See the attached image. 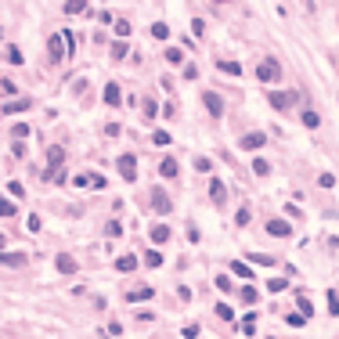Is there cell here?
I'll return each mask as SVG.
<instances>
[{
    "mask_svg": "<svg viewBox=\"0 0 339 339\" xmlns=\"http://www.w3.org/2000/svg\"><path fill=\"white\" fill-rule=\"evenodd\" d=\"M152 209L155 213H170V209H174V199H170L162 188H152Z\"/></svg>",
    "mask_w": 339,
    "mask_h": 339,
    "instance_id": "obj_5",
    "label": "cell"
},
{
    "mask_svg": "<svg viewBox=\"0 0 339 339\" xmlns=\"http://www.w3.org/2000/svg\"><path fill=\"white\" fill-rule=\"evenodd\" d=\"M159 174H162L166 181H174V177L181 174V162H177V159H162V162H159Z\"/></svg>",
    "mask_w": 339,
    "mask_h": 339,
    "instance_id": "obj_16",
    "label": "cell"
},
{
    "mask_svg": "<svg viewBox=\"0 0 339 339\" xmlns=\"http://www.w3.org/2000/svg\"><path fill=\"white\" fill-rule=\"evenodd\" d=\"M252 174H257V177H267V174H271V162H267V159H257V162H252Z\"/></svg>",
    "mask_w": 339,
    "mask_h": 339,
    "instance_id": "obj_33",
    "label": "cell"
},
{
    "mask_svg": "<svg viewBox=\"0 0 339 339\" xmlns=\"http://www.w3.org/2000/svg\"><path fill=\"white\" fill-rule=\"evenodd\" d=\"M249 260L257 264V267H274V264H278L274 257H260V252H249Z\"/></svg>",
    "mask_w": 339,
    "mask_h": 339,
    "instance_id": "obj_29",
    "label": "cell"
},
{
    "mask_svg": "<svg viewBox=\"0 0 339 339\" xmlns=\"http://www.w3.org/2000/svg\"><path fill=\"white\" fill-rule=\"evenodd\" d=\"M217 69H220L224 76H235V79L242 76V65H238V62H231V58H220V62H217Z\"/></svg>",
    "mask_w": 339,
    "mask_h": 339,
    "instance_id": "obj_20",
    "label": "cell"
},
{
    "mask_svg": "<svg viewBox=\"0 0 339 339\" xmlns=\"http://www.w3.org/2000/svg\"><path fill=\"white\" fill-rule=\"evenodd\" d=\"M8 191H11V195H15V199H22V195H25V188H22V184H18V181H11V184H8Z\"/></svg>",
    "mask_w": 339,
    "mask_h": 339,
    "instance_id": "obj_50",
    "label": "cell"
},
{
    "mask_svg": "<svg viewBox=\"0 0 339 339\" xmlns=\"http://www.w3.org/2000/svg\"><path fill=\"white\" fill-rule=\"evenodd\" d=\"M152 36H155V40H170V25H166V22H155V25H152Z\"/></svg>",
    "mask_w": 339,
    "mask_h": 339,
    "instance_id": "obj_35",
    "label": "cell"
},
{
    "mask_svg": "<svg viewBox=\"0 0 339 339\" xmlns=\"http://www.w3.org/2000/svg\"><path fill=\"white\" fill-rule=\"evenodd\" d=\"M11 134H15V137H29V134H33V126H29V123H15V130H11Z\"/></svg>",
    "mask_w": 339,
    "mask_h": 339,
    "instance_id": "obj_42",
    "label": "cell"
},
{
    "mask_svg": "<svg viewBox=\"0 0 339 339\" xmlns=\"http://www.w3.org/2000/svg\"><path fill=\"white\" fill-rule=\"evenodd\" d=\"M170 141H174V137H170L166 130H155V134H152V145H155V148H166Z\"/></svg>",
    "mask_w": 339,
    "mask_h": 339,
    "instance_id": "obj_34",
    "label": "cell"
},
{
    "mask_svg": "<svg viewBox=\"0 0 339 339\" xmlns=\"http://www.w3.org/2000/svg\"><path fill=\"white\" fill-rule=\"evenodd\" d=\"M242 332H249V335H252V332H257V314H249V318L242 321Z\"/></svg>",
    "mask_w": 339,
    "mask_h": 339,
    "instance_id": "obj_46",
    "label": "cell"
},
{
    "mask_svg": "<svg viewBox=\"0 0 339 339\" xmlns=\"http://www.w3.org/2000/svg\"><path fill=\"white\" fill-rule=\"evenodd\" d=\"M217 318H220V321H235V310H231L228 303H220V307H217Z\"/></svg>",
    "mask_w": 339,
    "mask_h": 339,
    "instance_id": "obj_41",
    "label": "cell"
},
{
    "mask_svg": "<svg viewBox=\"0 0 339 339\" xmlns=\"http://www.w3.org/2000/svg\"><path fill=\"white\" fill-rule=\"evenodd\" d=\"M116 166H119V177L123 181H137V155L134 152H123L116 159Z\"/></svg>",
    "mask_w": 339,
    "mask_h": 339,
    "instance_id": "obj_3",
    "label": "cell"
},
{
    "mask_svg": "<svg viewBox=\"0 0 339 339\" xmlns=\"http://www.w3.org/2000/svg\"><path fill=\"white\" fill-rule=\"evenodd\" d=\"M58 162H65V148L51 145V148H47V181H54V170H58Z\"/></svg>",
    "mask_w": 339,
    "mask_h": 339,
    "instance_id": "obj_6",
    "label": "cell"
},
{
    "mask_svg": "<svg viewBox=\"0 0 339 339\" xmlns=\"http://www.w3.org/2000/svg\"><path fill=\"white\" fill-rule=\"evenodd\" d=\"M213 4H228V0H213Z\"/></svg>",
    "mask_w": 339,
    "mask_h": 339,
    "instance_id": "obj_55",
    "label": "cell"
},
{
    "mask_svg": "<svg viewBox=\"0 0 339 339\" xmlns=\"http://www.w3.org/2000/svg\"><path fill=\"white\" fill-rule=\"evenodd\" d=\"M199 335V325H184V339H195Z\"/></svg>",
    "mask_w": 339,
    "mask_h": 339,
    "instance_id": "obj_53",
    "label": "cell"
},
{
    "mask_svg": "<svg viewBox=\"0 0 339 339\" xmlns=\"http://www.w3.org/2000/svg\"><path fill=\"white\" fill-rule=\"evenodd\" d=\"M4 62H8V65H22V62H25V54H22L15 44H8V47H4Z\"/></svg>",
    "mask_w": 339,
    "mask_h": 339,
    "instance_id": "obj_22",
    "label": "cell"
},
{
    "mask_svg": "<svg viewBox=\"0 0 339 339\" xmlns=\"http://www.w3.org/2000/svg\"><path fill=\"white\" fill-rule=\"evenodd\" d=\"M217 289H220V292H235V281H231L228 274H220V278H217Z\"/></svg>",
    "mask_w": 339,
    "mask_h": 339,
    "instance_id": "obj_39",
    "label": "cell"
},
{
    "mask_svg": "<svg viewBox=\"0 0 339 339\" xmlns=\"http://www.w3.org/2000/svg\"><path fill=\"white\" fill-rule=\"evenodd\" d=\"M264 98H267V105H271V108L285 112V108H292L296 101H300V91H267Z\"/></svg>",
    "mask_w": 339,
    "mask_h": 339,
    "instance_id": "obj_2",
    "label": "cell"
},
{
    "mask_svg": "<svg viewBox=\"0 0 339 339\" xmlns=\"http://www.w3.org/2000/svg\"><path fill=\"white\" fill-rule=\"evenodd\" d=\"M159 116H166V119H177V105L174 101H170V105H162V112Z\"/></svg>",
    "mask_w": 339,
    "mask_h": 339,
    "instance_id": "obj_48",
    "label": "cell"
},
{
    "mask_svg": "<svg viewBox=\"0 0 339 339\" xmlns=\"http://www.w3.org/2000/svg\"><path fill=\"white\" fill-rule=\"evenodd\" d=\"M303 321H307L303 314H285V325H289V328H300Z\"/></svg>",
    "mask_w": 339,
    "mask_h": 339,
    "instance_id": "obj_43",
    "label": "cell"
},
{
    "mask_svg": "<svg viewBox=\"0 0 339 339\" xmlns=\"http://www.w3.org/2000/svg\"><path fill=\"white\" fill-rule=\"evenodd\" d=\"M292 296H296V310H300L303 318H310V314H314V303H310V296H307V292H300V289H296Z\"/></svg>",
    "mask_w": 339,
    "mask_h": 339,
    "instance_id": "obj_15",
    "label": "cell"
},
{
    "mask_svg": "<svg viewBox=\"0 0 339 339\" xmlns=\"http://www.w3.org/2000/svg\"><path fill=\"white\" fill-rule=\"evenodd\" d=\"M105 105H108V108H119V105H123V91H119V83H105Z\"/></svg>",
    "mask_w": 339,
    "mask_h": 339,
    "instance_id": "obj_11",
    "label": "cell"
},
{
    "mask_svg": "<svg viewBox=\"0 0 339 339\" xmlns=\"http://www.w3.org/2000/svg\"><path fill=\"white\" fill-rule=\"evenodd\" d=\"M126 54H130V47H126L123 40H116V44H112V58H116V62H123Z\"/></svg>",
    "mask_w": 339,
    "mask_h": 339,
    "instance_id": "obj_31",
    "label": "cell"
},
{
    "mask_svg": "<svg viewBox=\"0 0 339 339\" xmlns=\"http://www.w3.org/2000/svg\"><path fill=\"white\" fill-rule=\"evenodd\" d=\"M137 264H141L137 257H119V260H116V271H119V274H134Z\"/></svg>",
    "mask_w": 339,
    "mask_h": 339,
    "instance_id": "obj_19",
    "label": "cell"
},
{
    "mask_svg": "<svg viewBox=\"0 0 339 339\" xmlns=\"http://www.w3.org/2000/svg\"><path fill=\"white\" fill-rule=\"evenodd\" d=\"M267 289H271V292H285V289H289V281H285V278H271V281H267Z\"/></svg>",
    "mask_w": 339,
    "mask_h": 339,
    "instance_id": "obj_40",
    "label": "cell"
},
{
    "mask_svg": "<svg viewBox=\"0 0 339 339\" xmlns=\"http://www.w3.org/2000/svg\"><path fill=\"white\" fill-rule=\"evenodd\" d=\"M25 108H33V98H18V101H4V116H18V112H25Z\"/></svg>",
    "mask_w": 339,
    "mask_h": 339,
    "instance_id": "obj_12",
    "label": "cell"
},
{
    "mask_svg": "<svg viewBox=\"0 0 339 339\" xmlns=\"http://www.w3.org/2000/svg\"><path fill=\"white\" fill-rule=\"evenodd\" d=\"M47 51H51V62H62V58H69L65 36H51V40H47Z\"/></svg>",
    "mask_w": 339,
    "mask_h": 339,
    "instance_id": "obj_7",
    "label": "cell"
},
{
    "mask_svg": "<svg viewBox=\"0 0 339 339\" xmlns=\"http://www.w3.org/2000/svg\"><path fill=\"white\" fill-rule=\"evenodd\" d=\"M25 231H29V235H33V231H40V217H36V213L25 220Z\"/></svg>",
    "mask_w": 339,
    "mask_h": 339,
    "instance_id": "obj_51",
    "label": "cell"
},
{
    "mask_svg": "<svg viewBox=\"0 0 339 339\" xmlns=\"http://www.w3.org/2000/svg\"><path fill=\"white\" fill-rule=\"evenodd\" d=\"M141 116H145V123H152V119L159 116V105H155V98H148V94L141 98Z\"/></svg>",
    "mask_w": 339,
    "mask_h": 339,
    "instance_id": "obj_18",
    "label": "cell"
},
{
    "mask_svg": "<svg viewBox=\"0 0 339 339\" xmlns=\"http://www.w3.org/2000/svg\"><path fill=\"white\" fill-rule=\"evenodd\" d=\"M202 105H206L209 116H224V98H220L217 91H206V94H202Z\"/></svg>",
    "mask_w": 339,
    "mask_h": 339,
    "instance_id": "obj_4",
    "label": "cell"
},
{
    "mask_svg": "<svg viewBox=\"0 0 339 339\" xmlns=\"http://www.w3.org/2000/svg\"><path fill=\"white\" fill-rule=\"evenodd\" d=\"M116 235H123V228H119V220H112V224H108V238H116Z\"/></svg>",
    "mask_w": 339,
    "mask_h": 339,
    "instance_id": "obj_52",
    "label": "cell"
},
{
    "mask_svg": "<svg viewBox=\"0 0 339 339\" xmlns=\"http://www.w3.org/2000/svg\"><path fill=\"white\" fill-rule=\"evenodd\" d=\"M238 296H242V303H257V296H260V292L252 289V285H242V289H238Z\"/></svg>",
    "mask_w": 339,
    "mask_h": 339,
    "instance_id": "obj_28",
    "label": "cell"
},
{
    "mask_svg": "<svg viewBox=\"0 0 339 339\" xmlns=\"http://www.w3.org/2000/svg\"><path fill=\"white\" fill-rule=\"evenodd\" d=\"M235 224H238V228H245V224H249V206H242L238 213H235Z\"/></svg>",
    "mask_w": 339,
    "mask_h": 339,
    "instance_id": "obj_44",
    "label": "cell"
},
{
    "mask_svg": "<svg viewBox=\"0 0 339 339\" xmlns=\"http://www.w3.org/2000/svg\"><path fill=\"white\" fill-rule=\"evenodd\" d=\"M0 94H4V98L18 94V83H15V79H0Z\"/></svg>",
    "mask_w": 339,
    "mask_h": 339,
    "instance_id": "obj_32",
    "label": "cell"
},
{
    "mask_svg": "<svg viewBox=\"0 0 339 339\" xmlns=\"http://www.w3.org/2000/svg\"><path fill=\"white\" fill-rule=\"evenodd\" d=\"M0 252H4V231H0Z\"/></svg>",
    "mask_w": 339,
    "mask_h": 339,
    "instance_id": "obj_54",
    "label": "cell"
},
{
    "mask_svg": "<svg viewBox=\"0 0 339 339\" xmlns=\"http://www.w3.org/2000/svg\"><path fill=\"white\" fill-rule=\"evenodd\" d=\"M209 202H213V206H224L228 202V188H224V181H209Z\"/></svg>",
    "mask_w": 339,
    "mask_h": 339,
    "instance_id": "obj_9",
    "label": "cell"
},
{
    "mask_svg": "<svg viewBox=\"0 0 339 339\" xmlns=\"http://www.w3.org/2000/svg\"><path fill=\"white\" fill-rule=\"evenodd\" d=\"M318 184H321V188H332L335 177H332V174H318Z\"/></svg>",
    "mask_w": 339,
    "mask_h": 339,
    "instance_id": "obj_49",
    "label": "cell"
},
{
    "mask_svg": "<svg viewBox=\"0 0 339 339\" xmlns=\"http://www.w3.org/2000/svg\"><path fill=\"white\" fill-rule=\"evenodd\" d=\"M162 58H166L170 65H184V51H181V47H166Z\"/></svg>",
    "mask_w": 339,
    "mask_h": 339,
    "instance_id": "obj_23",
    "label": "cell"
},
{
    "mask_svg": "<svg viewBox=\"0 0 339 339\" xmlns=\"http://www.w3.org/2000/svg\"><path fill=\"white\" fill-rule=\"evenodd\" d=\"M238 145H242L245 152H257V148H264V145H267V134H260V130H252V134H245V137H242Z\"/></svg>",
    "mask_w": 339,
    "mask_h": 339,
    "instance_id": "obj_8",
    "label": "cell"
},
{
    "mask_svg": "<svg viewBox=\"0 0 339 339\" xmlns=\"http://www.w3.org/2000/svg\"><path fill=\"white\" fill-rule=\"evenodd\" d=\"M303 126H307V130H318V126H321V116H318L314 108H303Z\"/></svg>",
    "mask_w": 339,
    "mask_h": 339,
    "instance_id": "obj_24",
    "label": "cell"
},
{
    "mask_svg": "<svg viewBox=\"0 0 339 339\" xmlns=\"http://www.w3.org/2000/svg\"><path fill=\"white\" fill-rule=\"evenodd\" d=\"M152 296H155V289H152V285H141V289H130V292H126V300H130V303H141V300H152Z\"/></svg>",
    "mask_w": 339,
    "mask_h": 339,
    "instance_id": "obj_17",
    "label": "cell"
},
{
    "mask_svg": "<svg viewBox=\"0 0 339 339\" xmlns=\"http://www.w3.org/2000/svg\"><path fill=\"white\" fill-rule=\"evenodd\" d=\"M112 29H116V36H130V22H126V18H119V22H112Z\"/></svg>",
    "mask_w": 339,
    "mask_h": 339,
    "instance_id": "obj_36",
    "label": "cell"
},
{
    "mask_svg": "<svg viewBox=\"0 0 339 339\" xmlns=\"http://www.w3.org/2000/svg\"><path fill=\"white\" fill-rule=\"evenodd\" d=\"M145 264H148V267H162V252H159V249H148V252H145Z\"/></svg>",
    "mask_w": 339,
    "mask_h": 339,
    "instance_id": "obj_30",
    "label": "cell"
},
{
    "mask_svg": "<svg viewBox=\"0 0 339 339\" xmlns=\"http://www.w3.org/2000/svg\"><path fill=\"white\" fill-rule=\"evenodd\" d=\"M152 242H155V245L170 242V228H166V224H155V228H152Z\"/></svg>",
    "mask_w": 339,
    "mask_h": 339,
    "instance_id": "obj_26",
    "label": "cell"
},
{
    "mask_svg": "<svg viewBox=\"0 0 339 339\" xmlns=\"http://www.w3.org/2000/svg\"><path fill=\"white\" fill-rule=\"evenodd\" d=\"M325 300H328V314H339V292H335V289H328Z\"/></svg>",
    "mask_w": 339,
    "mask_h": 339,
    "instance_id": "obj_37",
    "label": "cell"
},
{
    "mask_svg": "<svg viewBox=\"0 0 339 339\" xmlns=\"http://www.w3.org/2000/svg\"><path fill=\"white\" fill-rule=\"evenodd\" d=\"M195 170H199V174H209V170H213V162H209V159H202V155H199V159H195Z\"/></svg>",
    "mask_w": 339,
    "mask_h": 339,
    "instance_id": "obj_45",
    "label": "cell"
},
{
    "mask_svg": "<svg viewBox=\"0 0 339 339\" xmlns=\"http://www.w3.org/2000/svg\"><path fill=\"white\" fill-rule=\"evenodd\" d=\"M0 217H4V220H8V217H15V202H8L4 195H0Z\"/></svg>",
    "mask_w": 339,
    "mask_h": 339,
    "instance_id": "obj_38",
    "label": "cell"
},
{
    "mask_svg": "<svg viewBox=\"0 0 339 339\" xmlns=\"http://www.w3.org/2000/svg\"><path fill=\"white\" fill-rule=\"evenodd\" d=\"M267 339H274V335H267Z\"/></svg>",
    "mask_w": 339,
    "mask_h": 339,
    "instance_id": "obj_56",
    "label": "cell"
},
{
    "mask_svg": "<svg viewBox=\"0 0 339 339\" xmlns=\"http://www.w3.org/2000/svg\"><path fill=\"white\" fill-rule=\"evenodd\" d=\"M267 235H274V238H289V235H292V224H289V220H267Z\"/></svg>",
    "mask_w": 339,
    "mask_h": 339,
    "instance_id": "obj_13",
    "label": "cell"
},
{
    "mask_svg": "<svg viewBox=\"0 0 339 339\" xmlns=\"http://www.w3.org/2000/svg\"><path fill=\"white\" fill-rule=\"evenodd\" d=\"M191 33L202 40V36H206V22H202V18H195V22H191Z\"/></svg>",
    "mask_w": 339,
    "mask_h": 339,
    "instance_id": "obj_47",
    "label": "cell"
},
{
    "mask_svg": "<svg viewBox=\"0 0 339 339\" xmlns=\"http://www.w3.org/2000/svg\"><path fill=\"white\" fill-rule=\"evenodd\" d=\"M54 267H58V274H76V271H79V264H76L72 257H58Z\"/></svg>",
    "mask_w": 339,
    "mask_h": 339,
    "instance_id": "obj_21",
    "label": "cell"
},
{
    "mask_svg": "<svg viewBox=\"0 0 339 339\" xmlns=\"http://www.w3.org/2000/svg\"><path fill=\"white\" fill-rule=\"evenodd\" d=\"M231 274H238V278H252V267H249L245 260H231Z\"/></svg>",
    "mask_w": 339,
    "mask_h": 339,
    "instance_id": "obj_27",
    "label": "cell"
},
{
    "mask_svg": "<svg viewBox=\"0 0 339 339\" xmlns=\"http://www.w3.org/2000/svg\"><path fill=\"white\" fill-rule=\"evenodd\" d=\"M0 264H4V267H15V271H22V267L29 264V257H25V252H0Z\"/></svg>",
    "mask_w": 339,
    "mask_h": 339,
    "instance_id": "obj_10",
    "label": "cell"
},
{
    "mask_svg": "<svg viewBox=\"0 0 339 339\" xmlns=\"http://www.w3.org/2000/svg\"><path fill=\"white\" fill-rule=\"evenodd\" d=\"M62 11H65V15H83V11H87V0H65Z\"/></svg>",
    "mask_w": 339,
    "mask_h": 339,
    "instance_id": "obj_25",
    "label": "cell"
},
{
    "mask_svg": "<svg viewBox=\"0 0 339 339\" xmlns=\"http://www.w3.org/2000/svg\"><path fill=\"white\" fill-rule=\"evenodd\" d=\"M257 79H260V83H278V79H281V65H278V58L264 54L260 65H257Z\"/></svg>",
    "mask_w": 339,
    "mask_h": 339,
    "instance_id": "obj_1",
    "label": "cell"
},
{
    "mask_svg": "<svg viewBox=\"0 0 339 339\" xmlns=\"http://www.w3.org/2000/svg\"><path fill=\"white\" fill-rule=\"evenodd\" d=\"M76 188H105V177L101 174H79L76 177Z\"/></svg>",
    "mask_w": 339,
    "mask_h": 339,
    "instance_id": "obj_14",
    "label": "cell"
}]
</instances>
